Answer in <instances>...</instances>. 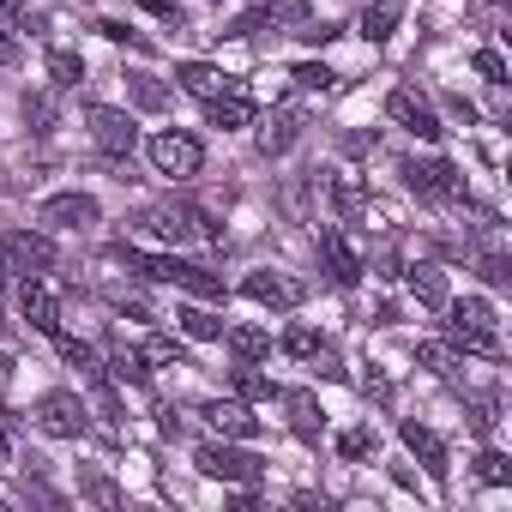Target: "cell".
<instances>
[{"instance_id": "f35d334b", "label": "cell", "mask_w": 512, "mask_h": 512, "mask_svg": "<svg viewBox=\"0 0 512 512\" xmlns=\"http://www.w3.org/2000/svg\"><path fill=\"white\" fill-rule=\"evenodd\" d=\"M49 115H55L49 97H25V121H49Z\"/></svg>"}, {"instance_id": "836d02e7", "label": "cell", "mask_w": 512, "mask_h": 512, "mask_svg": "<svg viewBox=\"0 0 512 512\" xmlns=\"http://www.w3.org/2000/svg\"><path fill=\"white\" fill-rule=\"evenodd\" d=\"M133 103H139V109H169V91H163L157 79H145V73H133Z\"/></svg>"}, {"instance_id": "d6a6232c", "label": "cell", "mask_w": 512, "mask_h": 512, "mask_svg": "<svg viewBox=\"0 0 512 512\" xmlns=\"http://www.w3.org/2000/svg\"><path fill=\"white\" fill-rule=\"evenodd\" d=\"M476 476H482L488 488H506V482H512V464H506V452H482V458H476Z\"/></svg>"}, {"instance_id": "1f68e13d", "label": "cell", "mask_w": 512, "mask_h": 512, "mask_svg": "<svg viewBox=\"0 0 512 512\" xmlns=\"http://www.w3.org/2000/svg\"><path fill=\"white\" fill-rule=\"evenodd\" d=\"M416 362H422L428 374H452V368H458V356H452V344H416Z\"/></svg>"}, {"instance_id": "e0dca14e", "label": "cell", "mask_w": 512, "mask_h": 512, "mask_svg": "<svg viewBox=\"0 0 512 512\" xmlns=\"http://www.w3.org/2000/svg\"><path fill=\"white\" fill-rule=\"evenodd\" d=\"M398 434H404V446H410V452H416V458H422V470H428V476H434V482H440V476H446V470H452V458H446V440H440V434H434V428H422V422H404V428H398Z\"/></svg>"}, {"instance_id": "8fae6325", "label": "cell", "mask_w": 512, "mask_h": 512, "mask_svg": "<svg viewBox=\"0 0 512 512\" xmlns=\"http://www.w3.org/2000/svg\"><path fill=\"white\" fill-rule=\"evenodd\" d=\"M302 103H278L266 121H260V133H253V145H260V157H284L296 139H302Z\"/></svg>"}, {"instance_id": "8d00e7d4", "label": "cell", "mask_w": 512, "mask_h": 512, "mask_svg": "<svg viewBox=\"0 0 512 512\" xmlns=\"http://www.w3.org/2000/svg\"><path fill=\"white\" fill-rule=\"evenodd\" d=\"M476 73H482L488 85H506V61H500V49H476Z\"/></svg>"}, {"instance_id": "5bb4252c", "label": "cell", "mask_w": 512, "mask_h": 512, "mask_svg": "<svg viewBox=\"0 0 512 512\" xmlns=\"http://www.w3.org/2000/svg\"><path fill=\"white\" fill-rule=\"evenodd\" d=\"M241 290L260 302V308H278V314H290V308L302 302V284H290V278H284V272H272V266H266V272H247V284H241Z\"/></svg>"}, {"instance_id": "4dcf8cb0", "label": "cell", "mask_w": 512, "mask_h": 512, "mask_svg": "<svg viewBox=\"0 0 512 512\" xmlns=\"http://www.w3.org/2000/svg\"><path fill=\"white\" fill-rule=\"evenodd\" d=\"M151 368H181V344L175 338H145V350H139Z\"/></svg>"}, {"instance_id": "ffe728a7", "label": "cell", "mask_w": 512, "mask_h": 512, "mask_svg": "<svg viewBox=\"0 0 512 512\" xmlns=\"http://www.w3.org/2000/svg\"><path fill=\"white\" fill-rule=\"evenodd\" d=\"M284 404H290V428H296L302 440H320V428H326L320 398H314V392H284Z\"/></svg>"}, {"instance_id": "ba28073f", "label": "cell", "mask_w": 512, "mask_h": 512, "mask_svg": "<svg viewBox=\"0 0 512 512\" xmlns=\"http://www.w3.org/2000/svg\"><path fill=\"white\" fill-rule=\"evenodd\" d=\"M85 127H91V139H97V151H103V157H133V145H139V127H133V115H127V109L91 103V109H85Z\"/></svg>"}, {"instance_id": "30bf717a", "label": "cell", "mask_w": 512, "mask_h": 512, "mask_svg": "<svg viewBox=\"0 0 512 512\" xmlns=\"http://www.w3.org/2000/svg\"><path fill=\"white\" fill-rule=\"evenodd\" d=\"M97 217H103V205L91 193H49L37 205V223H49V229H91Z\"/></svg>"}, {"instance_id": "ac0fdd59", "label": "cell", "mask_w": 512, "mask_h": 512, "mask_svg": "<svg viewBox=\"0 0 512 512\" xmlns=\"http://www.w3.org/2000/svg\"><path fill=\"white\" fill-rule=\"evenodd\" d=\"M175 332L193 344H223V314H211L205 302H187V308H175Z\"/></svg>"}, {"instance_id": "f546056e", "label": "cell", "mask_w": 512, "mask_h": 512, "mask_svg": "<svg viewBox=\"0 0 512 512\" xmlns=\"http://www.w3.org/2000/svg\"><path fill=\"white\" fill-rule=\"evenodd\" d=\"M320 344H326V338H320L314 326H290V332H284V356H296V362H308Z\"/></svg>"}, {"instance_id": "3957f363", "label": "cell", "mask_w": 512, "mask_h": 512, "mask_svg": "<svg viewBox=\"0 0 512 512\" xmlns=\"http://www.w3.org/2000/svg\"><path fill=\"white\" fill-rule=\"evenodd\" d=\"M193 464H199V476H211V482H241V488H253L266 476V458H253V452H241V446H229V440H205L199 452H193Z\"/></svg>"}, {"instance_id": "60d3db41", "label": "cell", "mask_w": 512, "mask_h": 512, "mask_svg": "<svg viewBox=\"0 0 512 512\" xmlns=\"http://www.w3.org/2000/svg\"><path fill=\"white\" fill-rule=\"evenodd\" d=\"M7 458H13V452H7V434H0V464H7Z\"/></svg>"}, {"instance_id": "4316f807", "label": "cell", "mask_w": 512, "mask_h": 512, "mask_svg": "<svg viewBox=\"0 0 512 512\" xmlns=\"http://www.w3.org/2000/svg\"><path fill=\"white\" fill-rule=\"evenodd\" d=\"M235 392H241V404H266V398H278V386H272L266 374H253V362L235 368Z\"/></svg>"}, {"instance_id": "7c38bea8", "label": "cell", "mask_w": 512, "mask_h": 512, "mask_svg": "<svg viewBox=\"0 0 512 512\" xmlns=\"http://www.w3.org/2000/svg\"><path fill=\"white\" fill-rule=\"evenodd\" d=\"M19 314H25L43 338H55V332H61V296H55L43 278H19Z\"/></svg>"}, {"instance_id": "d6986e66", "label": "cell", "mask_w": 512, "mask_h": 512, "mask_svg": "<svg viewBox=\"0 0 512 512\" xmlns=\"http://www.w3.org/2000/svg\"><path fill=\"white\" fill-rule=\"evenodd\" d=\"M205 121H211V127H223V133H235V127H247V121H253V103L229 85L223 97H211V103H205Z\"/></svg>"}, {"instance_id": "9a60e30c", "label": "cell", "mask_w": 512, "mask_h": 512, "mask_svg": "<svg viewBox=\"0 0 512 512\" xmlns=\"http://www.w3.org/2000/svg\"><path fill=\"white\" fill-rule=\"evenodd\" d=\"M320 253H326V266H332V284H356L362 278V253L344 229H320Z\"/></svg>"}, {"instance_id": "f1b7e54d", "label": "cell", "mask_w": 512, "mask_h": 512, "mask_svg": "<svg viewBox=\"0 0 512 512\" xmlns=\"http://www.w3.org/2000/svg\"><path fill=\"white\" fill-rule=\"evenodd\" d=\"M332 205H338L344 217H362V211H368V199H362V187H356L350 175H338V181H332Z\"/></svg>"}, {"instance_id": "5b68a950", "label": "cell", "mask_w": 512, "mask_h": 512, "mask_svg": "<svg viewBox=\"0 0 512 512\" xmlns=\"http://www.w3.org/2000/svg\"><path fill=\"white\" fill-rule=\"evenodd\" d=\"M139 223H145V235H157V241H199V235H205V241H217V235H223V229H217L205 211H193V205H175V199L151 205Z\"/></svg>"}, {"instance_id": "44dd1931", "label": "cell", "mask_w": 512, "mask_h": 512, "mask_svg": "<svg viewBox=\"0 0 512 512\" xmlns=\"http://www.w3.org/2000/svg\"><path fill=\"white\" fill-rule=\"evenodd\" d=\"M398 19H404V7H398V0H368V7H362V37L368 43H386L392 31H398Z\"/></svg>"}, {"instance_id": "4fadbf2b", "label": "cell", "mask_w": 512, "mask_h": 512, "mask_svg": "<svg viewBox=\"0 0 512 512\" xmlns=\"http://www.w3.org/2000/svg\"><path fill=\"white\" fill-rule=\"evenodd\" d=\"M199 416H205V422H211L223 440H253V434H260V416H253L241 398H211Z\"/></svg>"}, {"instance_id": "6da1fadb", "label": "cell", "mask_w": 512, "mask_h": 512, "mask_svg": "<svg viewBox=\"0 0 512 512\" xmlns=\"http://www.w3.org/2000/svg\"><path fill=\"white\" fill-rule=\"evenodd\" d=\"M446 338L464 350V356H500V314H494V302H482V296H464V302H452L446 296Z\"/></svg>"}, {"instance_id": "7402d4cb", "label": "cell", "mask_w": 512, "mask_h": 512, "mask_svg": "<svg viewBox=\"0 0 512 512\" xmlns=\"http://www.w3.org/2000/svg\"><path fill=\"white\" fill-rule=\"evenodd\" d=\"M223 344L235 350V362H260V356H272V332H260V326H223Z\"/></svg>"}, {"instance_id": "277c9868", "label": "cell", "mask_w": 512, "mask_h": 512, "mask_svg": "<svg viewBox=\"0 0 512 512\" xmlns=\"http://www.w3.org/2000/svg\"><path fill=\"white\" fill-rule=\"evenodd\" d=\"M151 169L157 175H169V181H193L199 175V163H205V145L193 139V133H181V127H163V133H151Z\"/></svg>"}, {"instance_id": "ab89813d", "label": "cell", "mask_w": 512, "mask_h": 512, "mask_svg": "<svg viewBox=\"0 0 512 512\" xmlns=\"http://www.w3.org/2000/svg\"><path fill=\"white\" fill-rule=\"evenodd\" d=\"M13 61H19V43H13L7 31H0V67H13Z\"/></svg>"}, {"instance_id": "e575fe53", "label": "cell", "mask_w": 512, "mask_h": 512, "mask_svg": "<svg viewBox=\"0 0 512 512\" xmlns=\"http://www.w3.org/2000/svg\"><path fill=\"white\" fill-rule=\"evenodd\" d=\"M109 374H115V380H145V356H139V350H115V356H109Z\"/></svg>"}, {"instance_id": "7a4b0ae2", "label": "cell", "mask_w": 512, "mask_h": 512, "mask_svg": "<svg viewBox=\"0 0 512 512\" xmlns=\"http://www.w3.org/2000/svg\"><path fill=\"white\" fill-rule=\"evenodd\" d=\"M55 266V241L43 229H7L0 235V272L7 278H43Z\"/></svg>"}, {"instance_id": "d4e9b609", "label": "cell", "mask_w": 512, "mask_h": 512, "mask_svg": "<svg viewBox=\"0 0 512 512\" xmlns=\"http://www.w3.org/2000/svg\"><path fill=\"white\" fill-rule=\"evenodd\" d=\"M290 85H296L302 97H314V91H320V97H332V91H338V73H332V67H320V61H302V67L290 73Z\"/></svg>"}, {"instance_id": "52a82bcc", "label": "cell", "mask_w": 512, "mask_h": 512, "mask_svg": "<svg viewBox=\"0 0 512 512\" xmlns=\"http://www.w3.org/2000/svg\"><path fill=\"white\" fill-rule=\"evenodd\" d=\"M31 422L43 428V434H55V440H79L91 422H85V398L79 392H43L37 404H31Z\"/></svg>"}, {"instance_id": "9c48e42d", "label": "cell", "mask_w": 512, "mask_h": 512, "mask_svg": "<svg viewBox=\"0 0 512 512\" xmlns=\"http://www.w3.org/2000/svg\"><path fill=\"white\" fill-rule=\"evenodd\" d=\"M404 181H410V193H422V199H458L464 193V175L446 163V157H428V163H404Z\"/></svg>"}, {"instance_id": "2e32d148", "label": "cell", "mask_w": 512, "mask_h": 512, "mask_svg": "<svg viewBox=\"0 0 512 512\" xmlns=\"http://www.w3.org/2000/svg\"><path fill=\"white\" fill-rule=\"evenodd\" d=\"M175 85L187 91V97H199V103H211V97H223L235 79L223 73V67H211V61H181L175 67Z\"/></svg>"}, {"instance_id": "8992f818", "label": "cell", "mask_w": 512, "mask_h": 512, "mask_svg": "<svg viewBox=\"0 0 512 512\" xmlns=\"http://www.w3.org/2000/svg\"><path fill=\"white\" fill-rule=\"evenodd\" d=\"M386 115H392L404 133L428 139V145H440V139H446V127H440V115H434V103H428L416 85H392V97H386Z\"/></svg>"}, {"instance_id": "74e56055", "label": "cell", "mask_w": 512, "mask_h": 512, "mask_svg": "<svg viewBox=\"0 0 512 512\" xmlns=\"http://www.w3.org/2000/svg\"><path fill=\"white\" fill-rule=\"evenodd\" d=\"M362 392H368L374 404H392V380H386L380 368H368V374H362Z\"/></svg>"}, {"instance_id": "cb8c5ba5", "label": "cell", "mask_w": 512, "mask_h": 512, "mask_svg": "<svg viewBox=\"0 0 512 512\" xmlns=\"http://www.w3.org/2000/svg\"><path fill=\"white\" fill-rule=\"evenodd\" d=\"M253 7L266 13V31H296V25H308L314 0H253Z\"/></svg>"}, {"instance_id": "83f0119b", "label": "cell", "mask_w": 512, "mask_h": 512, "mask_svg": "<svg viewBox=\"0 0 512 512\" xmlns=\"http://www.w3.org/2000/svg\"><path fill=\"white\" fill-rule=\"evenodd\" d=\"M374 446H380V440H374V428H344V434H338V452H344L350 464L374 458Z\"/></svg>"}, {"instance_id": "d590c367", "label": "cell", "mask_w": 512, "mask_h": 512, "mask_svg": "<svg viewBox=\"0 0 512 512\" xmlns=\"http://www.w3.org/2000/svg\"><path fill=\"white\" fill-rule=\"evenodd\" d=\"M19 25H37V13L25 0H0V31H19Z\"/></svg>"}, {"instance_id": "484cf974", "label": "cell", "mask_w": 512, "mask_h": 512, "mask_svg": "<svg viewBox=\"0 0 512 512\" xmlns=\"http://www.w3.org/2000/svg\"><path fill=\"white\" fill-rule=\"evenodd\" d=\"M49 79H55V91H73L85 79V61L73 49H49Z\"/></svg>"}, {"instance_id": "b9f144b4", "label": "cell", "mask_w": 512, "mask_h": 512, "mask_svg": "<svg viewBox=\"0 0 512 512\" xmlns=\"http://www.w3.org/2000/svg\"><path fill=\"white\" fill-rule=\"evenodd\" d=\"M488 7H506V0H488Z\"/></svg>"}, {"instance_id": "603a6c76", "label": "cell", "mask_w": 512, "mask_h": 512, "mask_svg": "<svg viewBox=\"0 0 512 512\" xmlns=\"http://www.w3.org/2000/svg\"><path fill=\"white\" fill-rule=\"evenodd\" d=\"M404 284H410V296H416L422 308H446V272H440V266H410Z\"/></svg>"}]
</instances>
